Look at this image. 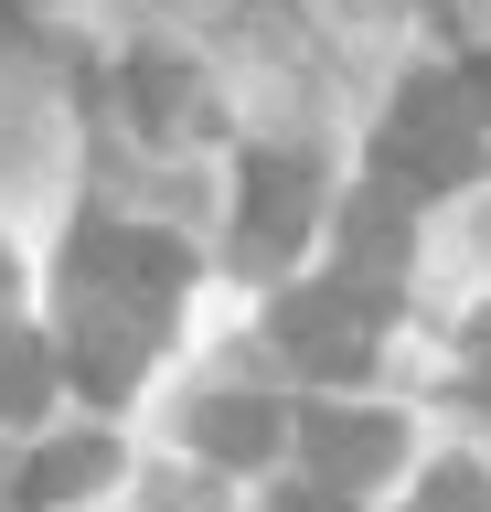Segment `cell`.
Instances as JSON below:
<instances>
[{
	"mask_svg": "<svg viewBox=\"0 0 491 512\" xmlns=\"http://www.w3.org/2000/svg\"><path fill=\"white\" fill-rule=\"evenodd\" d=\"M481 406H491V374H481Z\"/></svg>",
	"mask_w": 491,
	"mask_h": 512,
	"instance_id": "cell-16",
	"label": "cell"
},
{
	"mask_svg": "<svg viewBox=\"0 0 491 512\" xmlns=\"http://www.w3.org/2000/svg\"><path fill=\"white\" fill-rule=\"evenodd\" d=\"M65 374L97 395V406H118L139 374H150V342H161V299H139V288H107V278H75L65 288Z\"/></svg>",
	"mask_w": 491,
	"mask_h": 512,
	"instance_id": "cell-2",
	"label": "cell"
},
{
	"mask_svg": "<svg viewBox=\"0 0 491 512\" xmlns=\"http://www.w3.org/2000/svg\"><path fill=\"white\" fill-rule=\"evenodd\" d=\"M374 171H385L395 192H459V182H481V118H470L459 75H417V86L395 96L385 139H374Z\"/></svg>",
	"mask_w": 491,
	"mask_h": 512,
	"instance_id": "cell-1",
	"label": "cell"
},
{
	"mask_svg": "<svg viewBox=\"0 0 491 512\" xmlns=\"http://www.w3.org/2000/svg\"><path fill=\"white\" fill-rule=\"evenodd\" d=\"M310 160H246V203H235V246H246V267H289V246L310 235Z\"/></svg>",
	"mask_w": 491,
	"mask_h": 512,
	"instance_id": "cell-5",
	"label": "cell"
},
{
	"mask_svg": "<svg viewBox=\"0 0 491 512\" xmlns=\"http://www.w3.org/2000/svg\"><path fill=\"white\" fill-rule=\"evenodd\" d=\"M342 267L374 288H395V267H406V192L374 171V182L353 192V214H342Z\"/></svg>",
	"mask_w": 491,
	"mask_h": 512,
	"instance_id": "cell-6",
	"label": "cell"
},
{
	"mask_svg": "<svg viewBox=\"0 0 491 512\" xmlns=\"http://www.w3.org/2000/svg\"><path fill=\"white\" fill-rule=\"evenodd\" d=\"M193 438H203L214 470H257L267 448L289 438V416L267 406V395H203V406H193Z\"/></svg>",
	"mask_w": 491,
	"mask_h": 512,
	"instance_id": "cell-7",
	"label": "cell"
},
{
	"mask_svg": "<svg viewBox=\"0 0 491 512\" xmlns=\"http://www.w3.org/2000/svg\"><path fill=\"white\" fill-rule=\"evenodd\" d=\"M385 310H395V288H374V278L289 288V299H278V352L342 384V374H363V363H374V331H385Z\"/></svg>",
	"mask_w": 491,
	"mask_h": 512,
	"instance_id": "cell-3",
	"label": "cell"
},
{
	"mask_svg": "<svg viewBox=\"0 0 491 512\" xmlns=\"http://www.w3.org/2000/svg\"><path fill=\"white\" fill-rule=\"evenodd\" d=\"M299 448H310V470H321L331 491H374V480L406 459V427H395L385 406H310Z\"/></svg>",
	"mask_w": 491,
	"mask_h": 512,
	"instance_id": "cell-4",
	"label": "cell"
},
{
	"mask_svg": "<svg viewBox=\"0 0 491 512\" xmlns=\"http://www.w3.org/2000/svg\"><path fill=\"white\" fill-rule=\"evenodd\" d=\"M470 352H481V374H491V310H481V320H470Z\"/></svg>",
	"mask_w": 491,
	"mask_h": 512,
	"instance_id": "cell-15",
	"label": "cell"
},
{
	"mask_svg": "<svg viewBox=\"0 0 491 512\" xmlns=\"http://www.w3.org/2000/svg\"><path fill=\"white\" fill-rule=\"evenodd\" d=\"M406 512H491V480H481V470H459V459H449L438 480H417V502H406Z\"/></svg>",
	"mask_w": 491,
	"mask_h": 512,
	"instance_id": "cell-10",
	"label": "cell"
},
{
	"mask_svg": "<svg viewBox=\"0 0 491 512\" xmlns=\"http://www.w3.org/2000/svg\"><path fill=\"white\" fill-rule=\"evenodd\" d=\"M107 470H118V448H107V438H65V448H43L33 470H22L11 502H22V512H54V502H75V491H97Z\"/></svg>",
	"mask_w": 491,
	"mask_h": 512,
	"instance_id": "cell-8",
	"label": "cell"
},
{
	"mask_svg": "<svg viewBox=\"0 0 491 512\" xmlns=\"http://www.w3.org/2000/svg\"><path fill=\"white\" fill-rule=\"evenodd\" d=\"M342 502H353V491H331V480H310V491H278L267 512H342Z\"/></svg>",
	"mask_w": 491,
	"mask_h": 512,
	"instance_id": "cell-12",
	"label": "cell"
},
{
	"mask_svg": "<svg viewBox=\"0 0 491 512\" xmlns=\"http://www.w3.org/2000/svg\"><path fill=\"white\" fill-rule=\"evenodd\" d=\"M459 96H470V118L491 128V54H481V64H459Z\"/></svg>",
	"mask_w": 491,
	"mask_h": 512,
	"instance_id": "cell-13",
	"label": "cell"
},
{
	"mask_svg": "<svg viewBox=\"0 0 491 512\" xmlns=\"http://www.w3.org/2000/svg\"><path fill=\"white\" fill-rule=\"evenodd\" d=\"M129 86H139V118H150V128H171V118H182V75H171V64H139Z\"/></svg>",
	"mask_w": 491,
	"mask_h": 512,
	"instance_id": "cell-11",
	"label": "cell"
},
{
	"mask_svg": "<svg viewBox=\"0 0 491 512\" xmlns=\"http://www.w3.org/2000/svg\"><path fill=\"white\" fill-rule=\"evenodd\" d=\"M54 342H33V331H0V416H33L43 395H54V363H43Z\"/></svg>",
	"mask_w": 491,
	"mask_h": 512,
	"instance_id": "cell-9",
	"label": "cell"
},
{
	"mask_svg": "<svg viewBox=\"0 0 491 512\" xmlns=\"http://www.w3.org/2000/svg\"><path fill=\"white\" fill-rule=\"evenodd\" d=\"M150 512H214V491H161Z\"/></svg>",
	"mask_w": 491,
	"mask_h": 512,
	"instance_id": "cell-14",
	"label": "cell"
}]
</instances>
